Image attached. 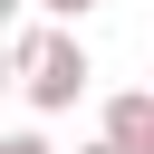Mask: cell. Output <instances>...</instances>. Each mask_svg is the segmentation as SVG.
Here are the masks:
<instances>
[{
    "label": "cell",
    "instance_id": "cell-1",
    "mask_svg": "<svg viewBox=\"0 0 154 154\" xmlns=\"http://www.w3.org/2000/svg\"><path fill=\"white\" fill-rule=\"evenodd\" d=\"M10 67H19V87H29V106H38V116H67V106L87 96V77H96V67H87V48L67 38V19L48 29V10L10 29Z\"/></svg>",
    "mask_w": 154,
    "mask_h": 154
},
{
    "label": "cell",
    "instance_id": "cell-2",
    "mask_svg": "<svg viewBox=\"0 0 154 154\" xmlns=\"http://www.w3.org/2000/svg\"><path fill=\"white\" fill-rule=\"evenodd\" d=\"M106 135H116V144H135V154H154V87L106 96Z\"/></svg>",
    "mask_w": 154,
    "mask_h": 154
},
{
    "label": "cell",
    "instance_id": "cell-3",
    "mask_svg": "<svg viewBox=\"0 0 154 154\" xmlns=\"http://www.w3.org/2000/svg\"><path fill=\"white\" fill-rule=\"evenodd\" d=\"M38 10H48V19H67V29H77V19H87V10H96V0H38Z\"/></svg>",
    "mask_w": 154,
    "mask_h": 154
},
{
    "label": "cell",
    "instance_id": "cell-4",
    "mask_svg": "<svg viewBox=\"0 0 154 154\" xmlns=\"http://www.w3.org/2000/svg\"><path fill=\"white\" fill-rule=\"evenodd\" d=\"M0 154H58V144H48V135H10Z\"/></svg>",
    "mask_w": 154,
    "mask_h": 154
},
{
    "label": "cell",
    "instance_id": "cell-5",
    "mask_svg": "<svg viewBox=\"0 0 154 154\" xmlns=\"http://www.w3.org/2000/svg\"><path fill=\"white\" fill-rule=\"evenodd\" d=\"M77 154H135V144H116V135H96V144H77Z\"/></svg>",
    "mask_w": 154,
    "mask_h": 154
}]
</instances>
